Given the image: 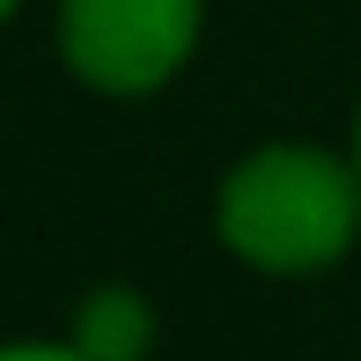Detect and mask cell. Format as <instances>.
Wrapping results in <instances>:
<instances>
[{
  "mask_svg": "<svg viewBox=\"0 0 361 361\" xmlns=\"http://www.w3.org/2000/svg\"><path fill=\"white\" fill-rule=\"evenodd\" d=\"M361 236V170L324 147H258L221 185V243L258 273H317Z\"/></svg>",
  "mask_w": 361,
  "mask_h": 361,
  "instance_id": "6da1fadb",
  "label": "cell"
},
{
  "mask_svg": "<svg viewBox=\"0 0 361 361\" xmlns=\"http://www.w3.org/2000/svg\"><path fill=\"white\" fill-rule=\"evenodd\" d=\"M200 0H59V52L104 96L162 89L192 59Z\"/></svg>",
  "mask_w": 361,
  "mask_h": 361,
  "instance_id": "7a4b0ae2",
  "label": "cell"
},
{
  "mask_svg": "<svg viewBox=\"0 0 361 361\" xmlns=\"http://www.w3.org/2000/svg\"><path fill=\"white\" fill-rule=\"evenodd\" d=\"M147 339H155V317L133 288H96L74 317V347L89 361H140Z\"/></svg>",
  "mask_w": 361,
  "mask_h": 361,
  "instance_id": "3957f363",
  "label": "cell"
},
{
  "mask_svg": "<svg viewBox=\"0 0 361 361\" xmlns=\"http://www.w3.org/2000/svg\"><path fill=\"white\" fill-rule=\"evenodd\" d=\"M0 361H89L81 347H0Z\"/></svg>",
  "mask_w": 361,
  "mask_h": 361,
  "instance_id": "277c9868",
  "label": "cell"
},
{
  "mask_svg": "<svg viewBox=\"0 0 361 361\" xmlns=\"http://www.w3.org/2000/svg\"><path fill=\"white\" fill-rule=\"evenodd\" d=\"M354 170H361V118H354Z\"/></svg>",
  "mask_w": 361,
  "mask_h": 361,
  "instance_id": "5b68a950",
  "label": "cell"
},
{
  "mask_svg": "<svg viewBox=\"0 0 361 361\" xmlns=\"http://www.w3.org/2000/svg\"><path fill=\"white\" fill-rule=\"evenodd\" d=\"M8 15H15V0H0V23H8Z\"/></svg>",
  "mask_w": 361,
  "mask_h": 361,
  "instance_id": "8992f818",
  "label": "cell"
}]
</instances>
